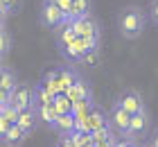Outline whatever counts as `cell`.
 I'll return each mask as SVG.
<instances>
[{
    "instance_id": "31",
    "label": "cell",
    "mask_w": 158,
    "mask_h": 147,
    "mask_svg": "<svg viewBox=\"0 0 158 147\" xmlns=\"http://www.w3.org/2000/svg\"><path fill=\"white\" fill-rule=\"evenodd\" d=\"M118 141H113V138H109V141H104V143H97L95 147H115Z\"/></svg>"
},
{
    "instance_id": "10",
    "label": "cell",
    "mask_w": 158,
    "mask_h": 147,
    "mask_svg": "<svg viewBox=\"0 0 158 147\" xmlns=\"http://www.w3.org/2000/svg\"><path fill=\"white\" fill-rule=\"evenodd\" d=\"M66 95H68V97L73 100V102H77V100H93L90 84L86 82V79H81V77H79L77 82H75L73 86L68 88V91H66Z\"/></svg>"
},
{
    "instance_id": "11",
    "label": "cell",
    "mask_w": 158,
    "mask_h": 147,
    "mask_svg": "<svg viewBox=\"0 0 158 147\" xmlns=\"http://www.w3.org/2000/svg\"><path fill=\"white\" fill-rule=\"evenodd\" d=\"M25 136H27V131L20 127L18 122H14L11 127L2 134V145H7V147H18L20 143L25 141Z\"/></svg>"
},
{
    "instance_id": "33",
    "label": "cell",
    "mask_w": 158,
    "mask_h": 147,
    "mask_svg": "<svg viewBox=\"0 0 158 147\" xmlns=\"http://www.w3.org/2000/svg\"><path fill=\"white\" fill-rule=\"evenodd\" d=\"M56 147H68V145H63V143H59V145H56Z\"/></svg>"
},
{
    "instance_id": "36",
    "label": "cell",
    "mask_w": 158,
    "mask_h": 147,
    "mask_svg": "<svg viewBox=\"0 0 158 147\" xmlns=\"http://www.w3.org/2000/svg\"><path fill=\"white\" fill-rule=\"evenodd\" d=\"M5 147H7V145H5Z\"/></svg>"
},
{
    "instance_id": "28",
    "label": "cell",
    "mask_w": 158,
    "mask_h": 147,
    "mask_svg": "<svg viewBox=\"0 0 158 147\" xmlns=\"http://www.w3.org/2000/svg\"><path fill=\"white\" fill-rule=\"evenodd\" d=\"M115 147H135V145H133L131 138H127V141H118V143H115Z\"/></svg>"
},
{
    "instance_id": "8",
    "label": "cell",
    "mask_w": 158,
    "mask_h": 147,
    "mask_svg": "<svg viewBox=\"0 0 158 147\" xmlns=\"http://www.w3.org/2000/svg\"><path fill=\"white\" fill-rule=\"evenodd\" d=\"M39 120H41V115H39V109L34 106V104L27 106V109H23L20 115H18V124L27 131V134H32V131L39 127Z\"/></svg>"
},
{
    "instance_id": "34",
    "label": "cell",
    "mask_w": 158,
    "mask_h": 147,
    "mask_svg": "<svg viewBox=\"0 0 158 147\" xmlns=\"http://www.w3.org/2000/svg\"><path fill=\"white\" fill-rule=\"evenodd\" d=\"M84 147H95V143H93V145H84Z\"/></svg>"
},
{
    "instance_id": "15",
    "label": "cell",
    "mask_w": 158,
    "mask_h": 147,
    "mask_svg": "<svg viewBox=\"0 0 158 147\" xmlns=\"http://www.w3.org/2000/svg\"><path fill=\"white\" fill-rule=\"evenodd\" d=\"M18 86V77H16V70L14 68H2L0 72V91H16Z\"/></svg>"
},
{
    "instance_id": "3",
    "label": "cell",
    "mask_w": 158,
    "mask_h": 147,
    "mask_svg": "<svg viewBox=\"0 0 158 147\" xmlns=\"http://www.w3.org/2000/svg\"><path fill=\"white\" fill-rule=\"evenodd\" d=\"M131 118H133V113H129L127 109L122 106V102H120V100L111 106V111H109V122H111V129L115 131V134L124 136V138H127L129 127H131Z\"/></svg>"
},
{
    "instance_id": "26",
    "label": "cell",
    "mask_w": 158,
    "mask_h": 147,
    "mask_svg": "<svg viewBox=\"0 0 158 147\" xmlns=\"http://www.w3.org/2000/svg\"><path fill=\"white\" fill-rule=\"evenodd\" d=\"M93 138H95V145H97V143H104V141H109V138H111V131H109V127L93 131Z\"/></svg>"
},
{
    "instance_id": "24",
    "label": "cell",
    "mask_w": 158,
    "mask_h": 147,
    "mask_svg": "<svg viewBox=\"0 0 158 147\" xmlns=\"http://www.w3.org/2000/svg\"><path fill=\"white\" fill-rule=\"evenodd\" d=\"M11 48H14V39H11V34L7 32V29H2V48H0L2 57L9 54V52H11Z\"/></svg>"
},
{
    "instance_id": "23",
    "label": "cell",
    "mask_w": 158,
    "mask_h": 147,
    "mask_svg": "<svg viewBox=\"0 0 158 147\" xmlns=\"http://www.w3.org/2000/svg\"><path fill=\"white\" fill-rule=\"evenodd\" d=\"M18 115H20V111L14 104H7V106H0V118L2 120H7V122H18Z\"/></svg>"
},
{
    "instance_id": "7",
    "label": "cell",
    "mask_w": 158,
    "mask_h": 147,
    "mask_svg": "<svg viewBox=\"0 0 158 147\" xmlns=\"http://www.w3.org/2000/svg\"><path fill=\"white\" fill-rule=\"evenodd\" d=\"M120 102H122V106L127 109L129 113H140V111H145V100H142V95L138 93V91H124L120 95Z\"/></svg>"
},
{
    "instance_id": "18",
    "label": "cell",
    "mask_w": 158,
    "mask_h": 147,
    "mask_svg": "<svg viewBox=\"0 0 158 147\" xmlns=\"http://www.w3.org/2000/svg\"><path fill=\"white\" fill-rule=\"evenodd\" d=\"M39 115H41V120H43V122H48L50 127H52V124H54V120L59 118V111H56L54 100H52V102H48V104H43V106L39 109Z\"/></svg>"
},
{
    "instance_id": "20",
    "label": "cell",
    "mask_w": 158,
    "mask_h": 147,
    "mask_svg": "<svg viewBox=\"0 0 158 147\" xmlns=\"http://www.w3.org/2000/svg\"><path fill=\"white\" fill-rule=\"evenodd\" d=\"M90 7H93V2H90V0H75L73 11H70V18L88 16V14H90Z\"/></svg>"
},
{
    "instance_id": "32",
    "label": "cell",
    "mask_w": 158,
    "mask_h": 147,
    "mask_svg": "<svg viewBox=\"0 0 158 147\" xmlns=\"http://www.w3.org/2000/svg\"><path fill=\"white\" fill-rule=\"evenodd\" d=\"M152 147H158V131H156V136H154V141H152Z\"/></svg>"
},
{
    "instance_id": "30",
    "label": "cell",
    "mask_w": 158,
    "mask_h": 147,
    "mask_svg": "<svg viewBox=\"0 0 158 147\" xmlns=\"http://www.w3.org/2000/svg\"><path fill=\"white\" fill-rule=\"evenodd\" d=\"M9 127H11V122H7V120H2V118H0V136H2Z\"/></svg>"
},
{
    "instance_id": "1",
    "label": "cell",
    "mask_w": 158,
    "mask_h": 147,
    "mask_svg": "<svg viewBox=\"0 0 158 147\" xmlns=\"http://www.w3.org/2000/svg\"><path fill=\"white\" fill-rule=\"evenodd\" d=\"M145 25H147V16L138 5L124 7L118 16V27H120V34L124 39H138L145 32Z\"/></svg>"
},
{
    "instance_id": "16",
    "label": "cell",
    "mask_w": 158,
    "mask_h": 147,
    "mask_svg": "<svg viewBox=\"0 0 158 147\" xmlns=\"http://www.w3.org/2000/svg\"><path fill=\"white\" fill-rule=\"evenodd\" d=\"M56 79H59V84H61V88H63V93H66L68 88L79 79V75H77L73 68H56Z\"/></svg>"
},
{
    "instance_id": "17",
    "label": "cell",
    "mask_w": 158,
    "mask_h": 147,
    "mask_svg": "<svg viewBox=\"0 0 158 147\" xmlns=\"http://www.w3.org/2000/svg\"><path fill=\"white\" fill-rule=\"evenodd\" d=\"M52 100L54 97L50 95V91L43 84H34V102H32V104L36 106V109H41L43 104H48V102H52Z\"/></svg>"
},
{
    "instance_id": "4",
    "label": "cell",
    "mask_w": 158,
    "mask_h": 147,
    "mask_svg": "<svg viewBox=\"0 0 158 147\" xmlns=\"http://www.w3.org/2000/svg\"><path fill=\"white\" fill-rule=\"evenodd\" d=\"M149 127H152V120H149V113L145 109V111L135 113L131 118V127H129V131H127V138H131V141H140V138L149 131Z\"/></svg>"
},
{
    "instance_id": "22",
    "label": "cell",
    "mask_w": 158,
    "mask_h": 147,
    "mask_svg": "<svg viewBox=\"0 0 158 147\" xmlns=\"http://www.w3.org/2000/svg\"><path fill=\"white\" fill-rule=\"evenodd\" d=\"M93 106H95V104H93V100H77L73 113H75V118H88Z\"/></svg>"
},
{
    "instance_id": "25",
    "label": "cell",
    "mask_w": 158,
    "mask_h": 147,
    "mask_svg": "<svg viewBox=\"0 0 158 147\" xmlns=\"http://www.w3.org/2000/svg\"><path fill=\"white\" fill-rule=\"evenodd\" d=\"M81 61H84L86 66H88V68H95V66L99 63V54H97V50H90V52L86 54V57L81 59Z\"/></svg>"
},
{
    "instance_id": "13",
    "label": "cell",
    "mask_w": 158,
    "mask_h": 147,
    "mask_svg": "<svg viewBox=\"0 0 158 147\" xmlns=\"http://www.w3.org/2000/svg\"><path fill=\"white\" fill-rule=\"evenodd\" d=\"M75 124H77L75 113H68V115H59V118H56L54 124H52V129L56 131V134H61V136H70L75 131Z\"/></svg>"
},
{
    "instance_id": "12",
    "label": "cell",
    "mask_w": 158,
    "mask_h": 147,
    "mask_svg": "<svg viewBox=\"0 0 158 147\" xmlns=\"http://www.w3.org/2000/svg\"><path fill=\"white\" fill-rule=\"evenodd\" d=\"M77 39V32L73 27V18H68L63 25H59V29H56V43H59V48H68L70 43H73Z\"/></svg>"
},
{
    "instance_id": "14",
    "label": "cell",
    "mask_w": 158,
    "mask_h": 147,
    "mask_svg": "<svg viewBox=\"0 0 158 147\" xmlns=\"http://www.w3.org/2000/svg\"><path fill=\"white\" fill-rule=\"evenodd\" d=\"M88 127H90V131H97V129L111 127L109 115H106L99 106H93V109H90V113H88Z\"/></svg>"
},
{
    "instance_id": "27",
    "label": "cell",
    "mask_w": 158,
    "mask_h": 147,
    "mask_svg": "<svg viewBox=\"0 0 158 147\" xmlns=\"http://www.w3.org/2000/svg\"><path fill=\"white\" fill-rule=\"evenodd\" d=\"M54 2L59 5L61 9L68 14V18H70V11H73V5H75V0H54Z\"/></svg>"
},
{
    "instance_id": "9",
    "label": "cell",
    "mask_w": 158,
    "mask_h": 147,
    "mask_svg": "<svg viewBox=\"0 0 158 147\" xmlns=\"http://www.w3.org/2000/svg\"><path fill=\"white\" fill-rule=\"evenodd\" d=\"M61 52H63V57L73 59V61H81V59L88 54L90 50H88V45H86V39H84V36H77V39L70 43L68 48H63Z\"/></svg>"
},
{
    "instance_id": "6",
    "label": "cell",
    "mask_w": 158,
    "mask_h": 147,
    "mask_svg": "<svg viewBox=\"0 0 158 147\" xmlns=\"http://www.w3.org/2000/svg\"><path fill=\"white\" fill-rule=\"evenodd\" d=\"M34 102V86L32 84H18L16 91H14V102L11 104L18 109V111H23V109L32 106Z\"/></svg>"
},
{
    "instance_id": "29",
    "label": "cell",
    "mask_w": 158,
    "mask_h": 147,
    "mask_svg": "<svg viewBox=\"0 0 158 147\" xmlns=\"http://www.w3.org/2000/svg\"><path fill=\"white\" fill-rule=\"evenodd\" d=\"M152 18L158 23V0H154V2H152Z\"/></svg>"
},
{
    "instance_id": "35",
    "label": "cell",
    "mask_w": 158,
    "mask_h": 147,
    "mask_svg": "<svg viewBox=\"0 0 158 147\" xmlns=\"http://www.w3.org/2000/svg\"><path fill=\"white\" fill-rule=\"evenodd\" d=\"M140 147H142V145H140Z\"/></svg>"
},
{
    "instance_id": "2",
    "label": "cell",
    "mask_w": 158,
    "mask_h": 147,
    "mask_svg": "<svg viewBox=\"0 0 158 147\" xmlns=\"http://www.w3.org/2000/svg\"><path fill=\"white\" fill-rule=\"evenodd\" d=\"M41 25L43 27H50V29H54V27H59L63 25L68 20V14L61 9L59 5L54 2V0H43V7H41Z\"/></svg>"
},
{
    "instance_id": "19",
    "label": "cell",
    "mask_w": 158,
    "mask_h": 147,
    "mask_svg": "<svg viewBox=\"0 0 158 147\" xmlns=\"http://www.w3.org/2000/svg\"><path fill=\"white\" fill-rule=\"evenodd\" d=\"M54 104H56V111H59V115H68V113L75 111V102L70 100L66 93L56 95V97H54Z\"/></svg>"
},
{
    "instance_id": "5",
    "label": "cell",
    "mask_w": 158,
    "mask_h": 147,
    "mask_svg": "<svg viewBox=\"0 0 158 147\" xmlns=\"http://www.w3.org/2000/svg\"><path fill=\"white\" fill-rule=\"evenodd\" d=\"M73 27H75V32L77 36H97L99 39V25H97V20L90 16H79V18H73Z\"/></svg>"
},
{
    "instance_id": "21",
    "label": "cell",
    "mask_w": 158,
    "mask_h": 147,
    "mask_svg": "<svg viewBox=\"0 0 158 147\" xmlns=\"http://www.w3.org/2000/svg\"><path fill=\"white\" fill-rule=\"evenodd\" d=\"M0 5H2V18L11 16V14H18L23 9V0H0Z\"/></svg>"
}]
</instances>
